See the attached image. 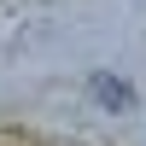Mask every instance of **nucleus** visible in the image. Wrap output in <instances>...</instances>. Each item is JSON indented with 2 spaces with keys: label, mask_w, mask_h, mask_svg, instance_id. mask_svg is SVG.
<instances>
[{
  "label": "nucleus",
  "mask_w": 146,
  "mask_h": 146,
  "mask_svg": "<svg viewBox=\"0 0 146 146\" xmlns=\"http://www.w3.org/2000/svg\"><path fill=\"white\" fill-rule=\"evenodd\" d=\"M94 100L105 105V111H129V105H135V88H129V82H117V76H94Z\"/></svg>",
  "instance_id": "obj_1"
}]
</instances>
